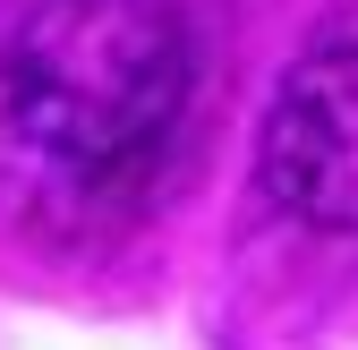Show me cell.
<instances>
[{"instance_id": "obj_2", "label": "cell", "mask_w": 358, "mask_h": 350, "mask_svg": "<svg viewBox=\"0 0 358 350\" xmlns=\"http://www.w3.org/2000/svg\"><path fill=\"white\" fill-rule=\"evenodd\" d=\"M256 188L307 239H358V34H324L282 69L256 128Z\"/></svg>"}, {"instance_id": "obj_1", "label": "cell", "mask_w": 358, "mask_h": 350, "mask_svg": "<svg viewBox=\"0 0 358 350\" xmlns=\"http://www.w3.org/2000/svg\"><path fill=\"white\" fill-rule=\"evenodd\" d=\"M205 111L188 0H26L0 26V214L34 248H111L171 197Z\"/></svg>"}]
</instances>
